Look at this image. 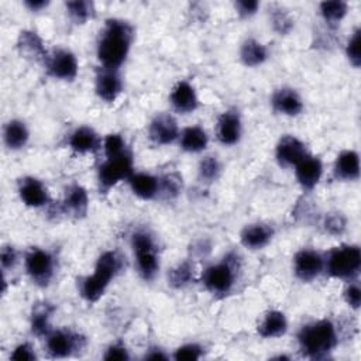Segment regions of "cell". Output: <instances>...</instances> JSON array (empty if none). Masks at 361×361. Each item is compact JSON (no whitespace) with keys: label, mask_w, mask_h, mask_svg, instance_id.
<instances>
[{"label":"cell","mask_w":361,"mask_h":361,"mask_svg":"<svg viewBox=\"0 0 361 361\" xmlns=\"http://www.w3.org/2000/svg\"><path fill=\"white\" fill-rule=\"evenodd\" d=\"M24 269L32 283L45 288L55 275V257L48 250L31 247L24 254Z\"/></svg>","instance_id":"cell-8"},{"label":"cell","mask_w":361,"mask_h":361,"mask_svg":"<svg viewBox=\"0 0 361 361\" xmlns=\"http://www.w3.org/2000/svg\"><path fill=\"white\" fill-rule=\"evenodd\" d=\"M130 244L134 254L138 275L147 282L154 281L161 268L155 237L149 230L138 228L131 234Z\"/></svg>","instance_id":"cell-5"},{"label":"cell","mask_w":361,"mask_h":361,"mask_svg":"<svg viewBox=\"0 0 361 361\" xmlns=\"http://www.w3.org/2000/svg\"><path fill=\"white\" fill-rule=\"evenodd\" d=\"M103 152H104V158H110V157H116L120 155L126 151L130 149V147L127 145L126 138L118 134V133H110L103 138V144H102Z\"/></svg>","instance_id":"cell-37"},{"label":"cell","mask_w":361,"mask_h":361,"mask_svg":"<svg viewBox=\"0 0 361 361\" xmlns=\"http://www.w3.org/2000/svg\"><path fill=\"white\" fill-rule=\"evenodd\" d=\"M54 307L49 303H41L32 309L31 319H30V326H31V333L35 334L37 337L45 338L54 329L51 326V316H52Z\"/></svg>","instance_id":"cell-30"},{"label":"cell","mask_w":361,"mask_h":361,"mask_svg":"<svg viewBox=\"0 0 361 361\" xmlns=\"http://www.w3.org/2000/svg\"><path fill=\"white\" fill-rule=\"evenodd\" d=\"M235 11L241 18H250L257 14L259 8V1L255 0H238L234 3Z\"/></svg>","instance_id":"cell-45"},{"label":"cell","mask_w":361,"mask_h":361,"mask_svg":"<svg viewBox=\"0 0 361 361\" xmlns=\"http://www.w3.org/2000/svg\"><path fill=\"white\" fill-rule=\"evenodd\" d=\"M66 14L71 18L72 23L82 25L86 24L89 20L94 17V6L92 1L85 0H75V1H66L65 3Z\"/></svg>","instance_id":"cell-32"},{"label":"cell","mask_w":361,"mask_h":361,"mask_svg":"<svg viewBox=\"0 0 361 361\" xmlns=\"http://www.w3.org/2000/svg\"><path fill=\"white\" fill-rule=\"evenodd\" d=\"M130 358H131V357H130V353H128L127 347H126L123 343H120V341L111 343V344L106 348V351H104V354H103V360H107V361H113V360L127 361V360H130Z\"/></svg>","instance_id":"cell-43"},{"label":"cell","mask_w":361,"mask_h":361,"mask_svg":"<svg viewBox=\"0 0 361 361\" xmlns=\"http://www.w3.org/2000/svg\"><path fill=\"white\" fill-rule=\"evenodd\" d=\"M145 358L147 360H166V358H169V355L165 354L164 350L155 347V348H151L148 353H145Z\"/></svg>","instance_id":"cell-47"},{"label":"cell","mask_w":361,"mask_h":361,"mask_svg":"<svg viewBox=\"0 0 361 361\" xmlns=\"http://www.w3.org/2000/svg\"><path fill=\"white\" fill-rule=\"evenodd\" d=\"M86 347V337L69 329H54L45 337V351L51 358H68Z\"/></svg>","instance_id":"cell-9"},{"label":"cell","mask_w":361,"mask_h":361,"mask_svg":"<svg viewBox=\"0 0 361 361\" xmlns=\"http://www.w3.org/2000/svg\"><path fill=\"white\" fill-rule=\"evenodd\" d=\"M288 319L281 310H268L257 326V333L262 338H278L288 331Z\"/></svg>","instance_id":"cell-26"},{"label":"cell","mask_w":361,"mask_h":361,"mask_svg":"<svg viewBox=\"0 0 361 361\" xmlns=\"http://www.w3.org/2000/svg\"><path fill=\"white\" fill-rule=\"evenodd\" d=\"M343 298L345 303L353 309L358 310L361 306V288L357 279L347 282L344 290H343Z\"/></svg>","instance_id":"cell-41"},{"label":"cell","mask_w":361,"mask_h":361,"mask_svg":"<svg viewBox=\"0 0 361 361\" xmlns=\"http://www.w3.org/2000/svg\"><path fill=\"white\" fill-rule=\"evenodd\" d=\"M275 235V228L264 221L247 224L240 233V243L244 248L257 251L267 247Z\"/></svg>","instance_id":"cell-21"},{"label":"cell","mask_w":361,"mask_h":361,"mask_svg":"<svg viewBox=\"0 0 361 361\" xmlns=\"http://www.w3.org/2000/svg\"><path fill=\"white\" fill-rule=\"evenodd\" d=\"M216 138L221 145L231 147L235 145L243 135V121L241 116L235 109H228L223 111L216 121Z\"/></svg>","instance_id":"cell-13"},{"label":"cell","mask_w":361,"mask_h":361,"mask_svg":"<svg viewBox=\"0 0 361 361\" xmlns=\"http://www.w3.org/2000/svg\"><path fill=\"white\" fill-rule=\"evenodd\" d=\"M17 193L20 200L34 209L44 207L49 203V192L42 180H39L35 176H24L18 180L17 185Z\"/></svg>","instance_id":"cell-15"},{"label":"cell","mask_w":361,"mask_h":361,"mask_svg":"<svg viewBox=\"0 0 361 361\" xmlns=\"http://www.w3.org/2000/svg\"><path fill=\"white\" fill-rule=\"evenodd\" d=\"M123 267V257L117 251H103L96 259L93 272L80 278L78 282V290L82 299L87 303H96L106 293L111 281L121 272Z\"/></svg>","instance_id":"cell-2"},{"label":"cell","mask_w":361,"mask_h":361,"mask_svg":"<svg viewBox=\"0 0 361 361\" xmlns=\"http://www.w3.org/2000/svg\"><path fill=\"white\" fill-rule=\"evenodd\" d=\"M48 4H49V1H47V0H25L24 1V6L31 11H41Z\"/></svg>","instance_id":"cell-46"},{"label":"cell","mask_w":361,"mask_h":361,"mask_svg":"<svg viewBox=\"0 0 361 361\" xmlns=\"http://www.w3.org/2000/svg\"><path fill=\"white\" fill-rule=\"evenodd\" d=\"M193 279V267L189 261L179 262L168 272V285L175 289H182L188 286Z\"/></svg>","instance_id":"cell-33"},{"label":"cell","mask_w":361,"mask_h":361,"mask_svg":"<svg viewBox=\"0 0 361 361\" xmlns=\"http://www.w3.org/2000/svg\"><path fill=\"white\" fill-rule=\"evenodd\" d=\"M169 103L179 114L193 113L199 107V97L193 85L188 80H178L169 93Z\"/></svg>","instance_id":"cell-19"},{"label":"cell","mask_w":361,"mask_h":361,"mask_svg":"<svg viewBox=\"0 0 361 361\" xmlns=\"http://www.w3.org/2000/svg\"><path fill=\"white\" fill-rule=\"evenodd\" d=\"M127 182L131 192L142 200H152L159 196V176L148 172H134Z\"/></svg>","instance_id":"cell-25"},{"label":"cell","mask_w":361,"mask_h":361,"mask_svg":"<svg viewBox=\"0 0 361 361\" xmlns=\"http://www.w3.org/2000/svg\"><path fill=\"white\" fill-rule=\"evenodd\" d=\"M295 178L305 192L313 190L323 176V162L319 157L307 154L295 168Z\"/></svg>","instance_id":"cell-18"},{"label":"cell","mask_w":361,"mask_h":361,"mask_svg":"<svg viewBox=\"0 0 361 361\" xmlns=\"http://www.w3.org/2000/svg\"><path fill=\"white\" fill-rule=\"evenodd\" d=\"M123 92V79L116 69L99 68L94 76V93L96 96L106 102L113 103Z\"/></svg>","instance_id":"cell-17"},{"label":"cell","mask_w":361,"mask_h":361,"mask_svg":"<svg viewBox=\"0 0 361 361\" xmlns=\"http://www.w3.org/2000/svg\"><path fill=\"white\" fill-rule=\"evenodd\" d=\"M18 262V252L13 245H3L0 251V264L3 271L13 269Z\"/></svg>","instance_id":"cell-44"},{"label":"cell","mask_w":361,"mask_h":361,"mask_svg":"<svg viewBox=\"0 0 361 361\" xmlns=\"http://www.w3.org/2000/svg\"><path fill=\"white\" fill-rule=\"evenodd\" d=\"M345 56L350 62V65L355 69L360 68L361 65V31L360 28H355L348 38L345 44Z\"/></svg>","instance_id":"cell-38"},{"label":"cell","mask_w":361,"mask_h":361,"mask_svg":"<svg viewBox=\"0 0 361 361\" xmlns=\"http://www.w3.org/2000/svg\"><path fill=\"white\" fill-rule=\"evenodd\" d=\"M182 192V176L176 172L159 176V196L175 199Z\"/></svg>","instance_id":"cell-36"},{"label":"cell","mask_w":361,"mask_h":361,"mask_svg":"<svg viewBox=\"0 0 361 361\" xmlns=\"http://www.w3.org/2000/svg\"><path fill=\"white\" fill-rule=\"evenodd\" d=\"M102 137L89 126L76 127L68 137V147L80 155L97 152L102 148Z\"/></svg>","instance_id":"cell-20"},{"label":"cell","mask_w":361,"mask_h":361,"mask_svg":"<svg viewBox=\"0 0 361 361\" xmlns=\"http://www.w3.org/2000/svg\"><path fill=\"white\" fill-rule=\"evenodd\" d=\"M271 107L276 114L296 117L303 111L305 103L296 89L281 86L275 89L271 96Z\"/></svg>","instance_id":"cell-16"},{"label":"cell","mask_w":361,"mask_h":361,"mask_svg":"<svg viewBox=\"0 0 361 361\" xmlns=\"http://www.w3.org/2000/svg\"><path fill=\"white\" fill-rule=\"evenodd\" d=\"M202 354H203V347L200 344L186 343L173 351L172 358L176 361H195V360H199Z\"/></svg>","instance_id":"cell-39"},{"label":"cell","mask_w":361,"mask_h":361,"mask_svg":"<svg viewBox=\"0 0 361 361\" xmlns=\"http://www.w3.org/2000/svg\"><path fill=\"white\" fill-rule=\"evenodd\" d=\"M296 338L300 354L309 360L327 358L338 344L337 327L330 319H319L303 324Z\"/></svg>","instance_id":"cell-3"},{"label":"cell","mask_w":361,"mask_h":361,"mask_svg":"<svg viewBox=\"0 0 361 361\" xmlns=\"http://www.w3.org/2000/svg\"><path fill=\"white\" fill-rule=\"evenodd\" d=\"M17 49L23 58L35 62H45L49 54L41 37L32 30L20 31L17 38Z\"/></svg>","instance_id":"cell-23"},{"label":"cell","mask_w":361,"mask_h":361,"mask_svg":"<svg viewBox=\"0 0 361 361\" xmlns=\"http://www.w3.org/2000/svg\"><path fill=\"white\" fill-rule=\"evenodd\" d=\"M182 151L189 154H199L209 145V135L202 126H188L180 130L178 138Z\"/></svg>","instance_id":"cell-27"},{"label":"cell","mask_w":361,"mask_h":361,"mask_svg":"<svg viewBox=\"0 0 361 361\" xmlns=\"http://www.w3.org/2000/svg\"><path fill=\"white\" fill-rule=\"evenodd\" d=\"M133 39L134 28L128 21L121 18H107L96 45L100 68L118 71L130 54Z\"/></svg>","instance_id":"cell-1"},{"label":"cell","mask_w":361,"mask_h":361,"mask_svg":"<svg viewBox=\"0 0 361 361\" xmlns=\"http://www.w3.org/2000/svg\"><path fill=\"white\" fill-rule=\"evenodd\" d=\"M268 48L255 38H245L240 47V61L247 68H257L267 62Z\"/></svg>","instance_id":"cell-28"},{"label":"cell","mask_w":361,"mask_h":361,"mask_svg":"<svg viewBox=\"0 0 361 361\" xmlns=\"http://www.w3.org/2000/svg\"><path fill=\"white\" fill-rule=\"evenodd\" d=\"M61 207L65 214L73 219H83L89 210L87 190L79 183H71L65 189Z\"/></svg>","instance_id":"cell-22"},{"label":"cell","mask_w":361,"mask_h":361,"mask_svg":"<svg viewBox=\"0 0 361 361\" xmlns=\"http://www.w3.org/2000/svg\"><path fill=\"white\" fill-rule=\"evenodd\" d=\"M292 269L300 282H313L324 272V254L314 248H300L293 255Z\"/></svg>","instance_id":"cell-11"},{"label":"cell","mask_w":361,"mask_h":361,"mask_svg":"<svg viewBox=\"0 0 361 361\" xmlns=\"http://www.w3.org/2000/svg\"><path fill=\"white\" fill-rule=\"evenodd\" d=\"M221 173V164L217 157L206 155L199 161L197 165V176L202 182L212 183L219 179Z\"/></svg>","instance_id":"cell-34"},{"label":"cell","mask_w":361,"mask_h":361,"mask_svg":"<svg viewBox=\"0 0 361 361\" xmlns=\"http://www.w3.org/2000/svg\"><path fill=\"white\" fill-rule=\"evenodd\" d=\"M361 269V250L357 244H341L324 254V272L334 279L354 281Z\"/></svg>","instance_id":"cell-6"},{"label":"cell","mask_w":361,"mask_h":361,"mask_svg":"<svg viewBox=\"0 0 361 361\" xmlns=\"http://www.w3.org/2000/svg\"><path fill=\"white\" fill-rule=\"evenodd\" d=\"M307 154L306 144L292 134L282 135L275 145V159L282 168H295Z\"/></svg>","instance_id":"cell-12"},{"label":"cell","mask_w":361,"mask_h":361,"mask_svg":"<svg viewBox=\"0 0 361 361\" xmlns=\"http://www.w3.org/2000/svg\"><path fill=\"white\" fill-rule=\"evenodd\" d=\"M333 173L343 182H355L360 178V155L355 149H343L333 165Z\"/></svg>","instance_id":"cell-24"},{"label":"cell","mask_w":361,"mask_h":361,"mask_svg":"<svg viewBox=\"0 0 361 361\" xmlns=\"http://www.w3.org/2000/svg\"><path fill=\"white\" fill-rule=\"evenodd\" d=\"M269 20H271V25H272L274 31L278 32L279 35L289 34L295 25V21H293L292 16L289 14V11L281 6H275L271 10Z\"/></svg>","instance_id":"cell-35"},{"label":"cell","mask_w":361,"mask_h":361,"mask_svg":"<svg viewBox=\"0 0 361 361\" xmlns=\"http://www.w3.org/2000/svg\"><path fill=\"white\" fill-rule=\"evenodd\" d=\"M180 128L169 113H158L148 126V138L157 145H169L179 138Z\"/></svg>","instance_id":"cell-14"},{"label":"cell","mask_w":361,"mask_h":361,"mask_svg":"<svg viewBox=\"0 0 361 361\" xmlns=\"http://www.w3.org/2000/svg\"><path fill=\"white\" fill-rule=\"evenodd\" d=\"M319 13L329 27H337L347 16L348 4L343 0L322 1L319 4Z\"/></svg>","instance_id":"cell-31"},{"label":"cell","mask_w":361,"mask_h":361,"mask_svg":"<svg viewBox=\"0 0 361 361\" xmlns=\"http://www.w3.org/2000/svg\"><path fill=\"white\" fill-rule=\"evenodd\" d=\"M131 149L110 158H104L97 169V186L100 193H109L116 185L128 180L134 173Z\"/></svg>","instance_id":"cell-7"},{"label":"cell","mask_w":361,"mask_h":361,"mask_svg":"<svg viewBox=\"0 0 361 361\" xmlns=\"http://www.w3.org/2000/svg\"><path fill=\"white\" fill-rule=\"evenodd\" d=\"M10 358L16 360V361H32L37 358V354H35V350L31 343L23 341L13 348Z\"/></svg>","instance_id":"cell-42"},{"label":"cell","mask_w":361,"mask_h":361,"mask_svg":"<svg viewBox=\"0 0 361 361\" xmlns=\"http://www.w3.org/2000/svg\"><path fill=\"white\" fill-rule=\"evenodd\" d=\"M241 261L237 252L230 251L220 261L210 264L202 272V283L204 289L219 298H224L234 289Z\"/></svg>","instance_id":"cell-4"},{"label":"cell","mask_w":361,"mask_h":361,"mask_svg":"<svg viewBox=\"0 0 361 361\" xmlns=\"http://www.w3.org/2000/svg\"><path fill=\"white\" fill-rule=\"evenodd\" d=\"M30 140V131L23 120L13 118L6 123L3 128L4 145L11 151H18L27 145Z\"/></svg>","instance_id":"cell-29"},{"label":"cell","mask_w":361,"mask_h":361,"mask_svg":"<svg viewBox=\"0 0 361 361\" xmlns=\"http://www.w3.org/2000/svg\"><path fill=\"white\" fill-rule=\"evenodd\" d=\"M323 227H324L326 233H329L331 235H340L345 231L347 220L341 213L331 212V213L326 214V217L323 220Z\"/></svg>","instance_id":"cell-40"},{"label":"cell","mask_w":361,"mask_h":361,"mask_svg":"<svg viewBox=\"0 0 361 361\" xmlns=\"http://www.w3.org/2000/svg\"><path fill=\"white\" fill-rule=\"evenodd\" d=\"M44 66L51 78L62 82H72L79 73L78 58L71 49L66 48L52 49L48 54Z\"/></svg>","instance_id":"cell-10"}]
</instances>
